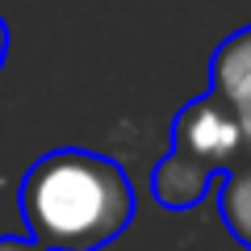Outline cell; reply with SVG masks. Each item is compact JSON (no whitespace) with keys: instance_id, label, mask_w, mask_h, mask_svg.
<instances>
[{"instance_id":"obj_3","label":"cell","mask_w":251,"mask_h":251,"mask_svg":"<svg viewBox=\"0 0 251 251\" xmlns=\"http://www.w3.org/2000/svg\"><path fill=\"white\" fill-rule=\"evenodd\" d=\"M209 88L234 109L239 130H243V147L251 155V25L234 29L218 42L214 59H209Z\"/></svg>"},{"instance_id":"obj_2","label":"cell","mask_w":251,"mask_h":251,"mask_svg":"<svg viewBox=\"0 0 251 251\" xmlns=\"http://www.w3.org/2000/svg\"><path fill=\"white\" fill-rule=\"evenodd\" d=\"M243 155H247V147H243L239 117L209 88L176 113V122H172V151L155 163L151 193L163 209L184 214V209L205 201V193L214 188V176L234 168Z\"/></svg>"},{"instance_id":"obj_1","label":"cell","mask_w":251,"mask_h":251,"mask_svg":"<svg viewBox=\"0 0 251 251\" xmlns=\"http://www.w3.org/2000/svg\"><path fill=\"white\" fill-rule=\"evenodd\" d=\"M25 239L42 251H100L134 222L138 197L117 159L59 147L29 163L17 193Z\"/></svg>"},{"instance_id":"obj_6","label":"cell","mask_w":251,"mask_h":251,"mask_svg":"<svg viewBox=\"0 0 251 251\" xmlns=\"http://www.w3.org/2000/svg\"><path fill=\"white\" fill-rule=\"evenodd\" d=\"M9 42H13L9 38V21L0 17V72H4V63H9Z\"/></svg>"},{"instance_id":"obj_5","label":"cell","mask_w":251,"mask_h":251,"mask_svg":"<svg viewBox=\"0 0 251 251\" xmlns=\"http://www.w3.org/2000/svg\"><path fill=\"white\" fill-rule=\"evenodd\" d=\"M0 251H42V247L25 234H0Z\"/></svg>"},{"instance_id":"obj_4","label":"cell","mask_w":251,"mask_h":251,"mask_svg":"<svg viewBox=\"0 0 251 251\" xmlns=\"http://www.w3.org/2000/svg\"><path fill=\"white\" fill-rule=\"evenodd\" d=\"M218 218H222L226 234L239 247L251 251V155L222 172V184H218Z\"/></svg>"}]
</instances>
